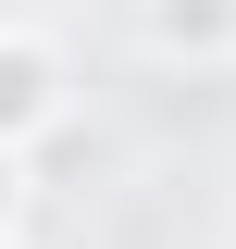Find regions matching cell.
<instances>
[{
  "label": "cell",
  "mask_w": 236,
  "mask_h": 249,
  "mask_svg": "<svg viewBox=\"0 0 236 249\" xmlns=\"http://www.w3.org/2000/svg\"><path fill=\"white\" fill-rule=\"evenodd\" d=\"M25 212V150H0V224Z\"/></svg>",
  "instance_id": "3957f363"
},
{
  "label": "cell",
  "mask_w": 236,
  "mask_h": 249,
  "mask_svg": "<svg viewBox=\"0 0 236 249\" xmlns=\"http://www.w3.org/2000/svg\"><path fill=\"white\" fill-rule=\"evenodd\" d=\"M50 124H62V50L0 25V150H37Z\"/></svg>",
  "instance_id": "6da1fadb"
},
{
  "label": "cell",
  "mask_w": 236,
  "mask_h": 249,
  "mask_svg": "<svg viewBox=\"0 0 236 249\" xmlns=\"http://www.w3.org/2000/svg\"><path fill=\"white\" fill-rule=\"evenodd\" d=\"M137 25H149V50H186V62H224V50H236V0H149Z\"/></svg>",
  "instance_id": "7a4b0ae2"
}]
</instances>
